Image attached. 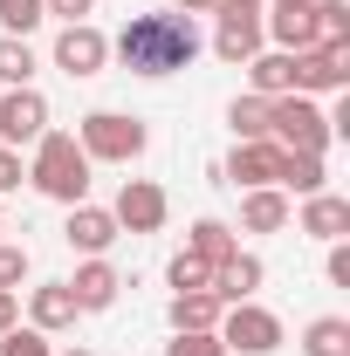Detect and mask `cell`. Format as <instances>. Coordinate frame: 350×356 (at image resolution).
Listing matches in <instances>:
<instances>
[{"label": "cell", "instance_id": "obj_1", "mask_svg": "<svg viewBox=\"0 0 350 356\" xmlns=\"http://www.w3.org/2000/svg\"><path fill=\"white\" fill-rule=\"evenodd\" d=\"M199 48L206 42H199L192 14H131L124 35L110 42V55H117L131 76H172V69H185Z\"/></svg>", "mask_w": 350, "mask_h": 356}, {"label": "cell", "instance_id": "obj_2", "mask_svg": "<svg viewBox=\"0 0 350 356\" xmlns=\"http://www.w3.org/2000/svg\"><path fill=\"white\" fill-rule=\"evenodd\" d=\"M28 178L42 199H62V206H83L89 199V158L69 131H42L35 137V158H28Z\"/></svg>", "mask_w": 350, "mask_h": 356}, {"label": "cell", "instance_id": "obj_3", "mask_svg": "<svg viewBox=\"0 0 350 356\" xmlns=\"http://www.w3.org/2000/svg\"><path fill=\"white\" fill-rule=\"evenodd\" d=\"M76 144H83L89 165H131V158H144L151 131L137 117H124V110H89L83 124H76Z\"/></svg>", "mask_w": 350, "mask_h": 356}, {"label": "cell", "instance_id": "obj_4", "mask_svg": "<svg viewBox=\"0 0 350 356\" xmlns=\"http://www.w3.org/2000/svg\"><path fill=\"white\" fill-rule=\"evenodd\" d=\"M268 137L282 144V151H316L323 158V144H330V117H323V103L316 96H268Z\"/></svg>", "mask_w": 350, "mask_h": 356}, {"label": "cell", "instance_id": "obj_5", "mask_svg": "<svg viewBox=\"0 0 350 356\" xmlns=\"http://www.w3.org/2000/svg\"><path fill=\"white\" fill-rule=\"evenodd\" d=\"M220 343H227V356H275L282 350V315L261 309V302H234V309H220Z\"/></svg>", "mask_w": 350, "mask_h": 356}, {"label": "cell", "instance_id": "obj_6", "mask_svg": "<svg viewBox=\"0 0 350 356\" xmlns=\"http://www.w3.org/2000/svg\"><path fill=\"white\" fill-rule=\"evenodd\" d=\"M165 213H172L165 185H151V178H124V185H117V206H110L117 233H158Z\"/></svg>", "mask_w": 350, "mask_h": 356}, {"label": "cell", "instance_id": "obj_7", "mask_svg": "<svg viewBox=\"0 0 350 356\" xmlns=\"http://www.w3.org/2000/svg\"><path fill=\"white\" fill-rule=\"evenodd\" d=\"M42 131H48V96H42L35 83L7 89V96H0V144H7V151H21V144H35Z\"/></svg>", "mask_w": 350, "mask_h": 356}, {"label": "cell", "instance_id": "obj_8", "mask_svg": "<svg viewBox=\"0 0 350 356\" xmlns=\"http://www.w3.org/2000/svg\"><path fill=\"white\" fill-rule=\"evenodd\" d=\"M103 62H110V35L103 28H89V21H69L62 35H55V69L62 76H103Z\"/></svg>", "mask_w": 350, "mask_h": 356}, {"label": "cell", "instance_id": "obj_9", "mask_svg": "<svg viewBox=\"0 0 350 356\" xmlns=\"http://www.w3.org/2000/svg\"><path fill=\"white\" fill-rule=\"evenodd\" d=\"M350 89V48H303L296 55V96H337Z\"/></svg>", "mask_w": 350, "mask_h": 356}, {"label": "cell", "instance_id": "obj_10", "mask_svg": "<svg viewBox=\"0 0 350 356\" xmlns=\"http://www.w3.org/2000/svg\"><path fill=\"white\" fill-rule=\"evenodd\" d=\"M275 165H282V144L275 137H254V144H234L220 172H227V185L254 192V185H275Z\"/></svg>", "mask_w": 350, "mask_h": 356}, {"label": "cell", "instance_id": "obj_11", "mask_svg": "<svg viewBox=\"0 0 350 356\" xmlns=\"http://www.w3.org/2000/svg\"><path fill=\"white\" fill-rule=\"evenodd\" d=\"M62 240L83 254V261H96V254H110L117 247V220H110V206H69V226H62Z\"/></svg>", "mask_w": 350, "mask_h": 356}, {"label": "cell", "instance_id": "obj_12", "mask_svg": "<svg viewBox=\"0 0 350 356\" xmlns=\"http://www.w3.org/2000/svg\"><path fill=\"white\" fill-rule=\"evenodd\" d=\"M76 295H69V281H42V288H28V329H42V336H62V329H76Z\"/></svg>", "mask_w": 350, "mask_h": 356}, {"label": "cell", "instance_id": "obj_13", "mask_svg": "<svg viewBox=\"0 0 350 356\" xmlns=\"http://www.w3.org/2000/svg\"><path fill=\"white\" fill-rule=\"evenodd\" d=\"M69 295H76V309H83V315H96V309H110V302L124 295V274H117V267L96 254V261H83V267H76Z\"/></svg>", "mask_w": 350, "mask_h": 356}, {"label": "cell", "instance_id": "obj_14", "mask_svg": "<svg viewBox=\"0 0 350 356\" xmlns=\"http://www.w3.org/2000/svg\"><path fill=\"white\" fill-rule=\"evenodd\" d=\"M261 274H268V267L254 261V254H241V247H234V254H227V261L213 267V295L227 302V309H234V302H254V288H261Z\"/></svg>", "mask_w": 350, "mask_h": 356}, {"label": "cell", "instance_id": "obj_15", "mask_svg": "<svg viewBox=\"0 0 350 356\" xmlns=\"http://www.w3.org/2000/svg\"><path fill=\"white\" fill-rule=\"evenodd\" d=\"M261 14H220L213 28V55L220 62H248V55H261Z\"/></svg>", "mask_w": 350, "mask_h": 356}, {"label": "cell", "instance_id": "obj_16", "mask_svg": "<svg viewBox=\"0 0 350 356\" xmlns=\"http://www.w3.org/2000/svg\"><path fill=\"white\" fill-rule=\"evenodd\" d=\"M282 226H289V192L282 185L241 192V233H282Z\"/></svg>", "mask_w": 350, "mask_h": 356}, {"label": "cell", "instance_id": "obj_17", "mask_svg": "<svg viewBox=\"0 0 350 356\" xmlns=\"http://www.w3.org/2000/svg\"><path fill=\"white\" fill-rule=\"evenodd\" d=\"M261 35L282 48V55H303V48H316V14H309V7H275L261 21Z\"/></svg>", "mask_w": 350, "mask_h": 356}, {"label": "cell", "instance_id": "obj_18", "mask_svg": "<svg viewBox=\"0 0 350 356\" xmlns=\"http://www.w3.org/2000/svg\"><path fill=\"white\" fill-rule=\"evenodd\" d=\"M303 233H309V240H344V233H350V199H337V192H309V199H303Z\"/></svg>", "mask_w": 350, "mask_h": 356}, {"label": "cell", "instance_id": "obj_19", "mask_svg": "<svg viewBox=\"0 0 350 356\" xmlns=\"http://www.w3.org/2000/svg\"><path fill=\"white\" fill-rule=\"evenodd\" d=\"M241 69H248L254 96H289V89H296V55H282V48H261V55H248Z\"/></svg>", "mask_w": 350, "mask_h": 356}, {"label": "cell", "instance_id": "obj_20", "mask_svg": "<svg viewBox=\"0 0 350 356\" xmlns=\"http://www.w3.org/2000/svg\"><path fill=\"white\" fill-rule=\"evenodd\" d=\"M275 185H282V192H296V199H309V192H330V172H323V158H316V151H282Z\"/></svg>", "mask_w": 350, "mask_h": 356}, {"label": "cell", "instance_id": "obj_21", "mask_svg": "<svg viewBox=\"0 0 350 356\" xmlns=\"http://www.w3.org/2000/svg\"><path fill=\"white\" fill-rule=\"evenodd\" d=\"M220 309H227V302H220L213 288H199V295H172V336H199V329H220Z\"/></svg>", "mask_w": 350, "mask_h": 356}, {"label": "cell", "instance_id": "obj_22", "mask_svg": "<svg viewBox=\"0 0 350 356\" xmlns=\"http://www.w3.org/2000/svg\"><path fill=\"white\" fill-rule=\"evenodd\" d=\"M234 247H241V240H234V226H227V220H192V233H185V254H199L206 267H220Z\"/></svg>", "mask_w": 350, "mask_h": 356}, {"label": "cell", "instance_id": "obj_23", "mask_svg": "<svg viewBox=\"0 0 350 356\" xmlns=\"http://www.w3.org/2000/svg\"><path fill=\"white\" fill-rule=\"evenodd\" d=\"M303 356H350V322L344 315H316L303 329Z\"/></svg>", "mask_w": 350, "mask_h": 356}, {"label": "cell", "instance_id": "obj_24", "mask_svg": "<svg viewBox=\"0 0 350 356\" xmlns=\"http://www.w3.org/2000/svg\"><path fill=\"white\" fill-rule=\"evenodd\" d=\"M316 48H350V0H316Z\"/></svg>", "mask_w": 350, "mask_h": 356}, {"label": "cell", "instance_id": "obj_25", "mask_svg": "<svg viewBox=\"0 0 350 356\" xmlns=\"http://www.w3.org/2000/svg\"><path fill=\"white\" fill-rule=\"evenodd\" d=\"M35 69H42V62H35V48L21 42V35H0V83L21 89V83H35Z\"/></svg>", "mask_w": 350, "mask_h": 356}, {"label": "cell", "instance_id": "obj_26", "mask_svg": "<svg viewBox=\"0 0 350 356\" xmlns=\"http://www.w3.org/2000/svg\"><path fill=\"white\" fill-rule=\"evenodd\" d=\"M227 124H234V137H241V144L268 137V96H241V103L227 110Z\"/></svg>", "mask_w": 350, "mask_h": 356}, {"label": "cell", "instance_id": "obj_27", "mask_svg": "<svg viewBox=\"0 0 350 356\" xmlns=\"http://www.w3.org/2000/svg\"><path fill=\"white\" fill-rule=\"evenodd\" d=\"M165 281H172L178 295H199V288H213V267L199 261V254H172V267H165Z\"/></svg>", "mask_w": 350, "mask_h": 356}, {"label": "cell", "instance_id": "obj_28", "mask_svg": "<svg viewBox=\"0 0 350 356\" xmlns=\"http://www.w3.org/2000/svg\"><path fill=\"white\" fill-rule=\"evenodd\" d=\"M42 21H48V7H42V0H0V28H7V35H21V42H28Z\"/></svg>", "mask_w": 350, "mask_h": 356}, {"label": "cell", "instance_id": "obj_29", "mask_svg": "<svg viewBox=\"0 0 350 356\" xmlns=\"http://www.w3.org/2000/svg\"><path fill=\"white\" fill-rule=\"evenodd\" d=\"M0 356H55V350H48L42 329H21V322H14V329L0 336Z\"/></svg>", "mask_w": 350, "mask_h": 356}, {"label": "cell", "instance_id": "obj_30", "mask_svg": "<svg viewBox=\"0 0 350 356\" xmlns=\"http://www.w3.org/2000/svg\"><path fill=\"white\" fill-rule=\"evenodd\" d=\"M21 281H28V247L0 240V288H14V295H21Z\"/></svg>", "mask_w": 350, "mask_h": 356}, {"label": "cell", "instance_id": "obj_31", "mask_svg": "<svg viewBox=\"0 0 350 356\" xmlns=\"http://www.w3.org/2000/svg\"><path fill=\"white\" fill-rule=\"evenodd\" d=\"M165 356H227V343H220L213 329H199V336H172Z\"/></svg>", "mask_w": 350, "mask_h": 356}, {"label": "cell", "instance_id": "obj_32", "mask_svg": "<svg viewBox=\"0 0 350 356\" xmlns=\"http://www.w3.org/2000/svg\"><path fill=\"white\" fill-rule=\"evenodd\" d=\"M48 14H55V21H62V28H69V21H89V14H96V0H42Z\"/></svg>", "mask_w": 350, "mask_h": 356}, {"label": "cell", "instance_id": "obj_33", "mask_svg": "<svg viewBox=\"0 0 350 356\" xmlns=\"http://www.w3.org/2000/svg\"><path fill=\"white\" fill-rule=\"evenodd\" d=\"M21 178H28V165H21V151H7V144H0V192H14Z\"/></svg>", "mask_w": 350, "mask_h": 356}, {"label": "cell", "instance_id": "obj_34", "mask_svg": "<svg viewBox=\"0 0 350 356\" xmlns=\"http://www.w3.org/2000/svg\"><path fill=\"white\" fill-rule=\"evenodd\" d=\"M330 288H350V247L330 240Z\"/></svg>", "mask_w": 350, "mask_h": 356}, {"label": "cell", "instance_id": "obj_35", "mask_svg": "<svg viewBox=\"0 0 350 356\" xmlns=\"http://www.w3.org/2000/svg\"><path fill=\"white\" fill-rule=\"evenodd\" d=\"M14 322H21V295H14V288H0V336H7Z\"/></svg>", "mask_w": 350, "mask_h": 356}, {"label": "cell", "instance_id": "obj_36", "mask_svg": "<svg viewBox=\"0 0 350 356\" xmlns=\"http://www.w3.org/2000/svg\"><path fill=\"white\" fill-rule=\"evenodd\" d=\"M268 0H213V14H261Z\"/></svg>", "mask_w": 350, "mask_h": 356}, {"label": "cell", "instance_id": "obj_37", "mask_svg": "<svg viewBox=\"0 0 350 356\" xmlns=\"http://www.w3.org/2000/svg\"><path fill=\"white\" fill-rule=\"evenodd\" d=\"M172 14H213V0H172Z\"/></svg>", "mask_w": 350, "mask_h": 356}, {"label": "cell", "instance_id": "obj_38", "mask_svg": "<svg viewBox=\"0 0 350 356\" xmlns=\"http://www.w3.org/2000/svg\"><path fill=\"white\" fill-rule=\"evenodd\" d=\"M268 7H316V0H268Z\"/></svg>", "mask_w": 350, "mask_h": 356}, {"label": "cell", "instance_id": "obj_39", "mask_svg": "<svg viewBox=\"0 0 350 356\" xmlns=\"http://www.w3.org/2000/svg\"><path fill=\"white\" fill-rule=\"evenodd\" d=\"M62 356H96V350H62Z\"/></svg>", "mask_w": 350, "mask_h": 356}, {"label": "cell", "instance_id": "obj_40", "mask_svg": "<svg viewBox=\"0 0 350 356\" xmlns=\"http://www.w3.org/2000/svg\"><path fill=\"white\" fill-rule=\"evenodd\" d=\"M0 226H7V213H0Z\"/></svg>", "mask_w": 350, "mask_h": 356}]
</instances>
